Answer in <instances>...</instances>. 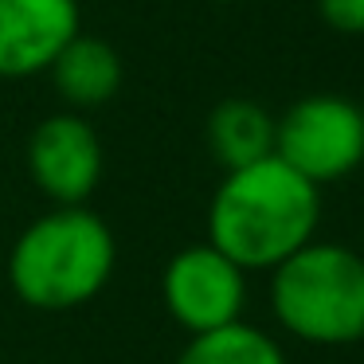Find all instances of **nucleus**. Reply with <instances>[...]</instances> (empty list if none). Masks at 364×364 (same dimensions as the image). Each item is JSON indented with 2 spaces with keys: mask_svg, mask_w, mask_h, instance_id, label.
<instances>
[{
  "mask_svg": "<svg viewBox=\"0 0 364 364\" xmlns=\"http://www.w3.org/2000/svg\"><path fill=\"white\" fill-rule=\"evenodd\" d=\"M321 223V188L298 176L286 161L262 157L223 173L208 204V243L235 267L274 270L294 251L314 243Z\"/></svg>",
  "mask_w": 364,
  "mask_h": 364,
  "instance_id": "1",
  "label": "nucleus"
},
{
  "mask_svg": "<svg viewBox=\"0 0 364 364\" xmlns=\"http://www.w3.org/2000/svg\"><path fill=\"white\" fill-rule=\"evenodd\" d=\"M118 262L114 231L90 208H51L32 220L9 255V282L32 309L63 314L95 301Z\"/></svg>",
  "mask_w": 364,
  "mask_h": 364,
  "instance_id": "2",
  "label": "nucleus"
},
{
  "mask_svg": "<svg viewBox=\"0 0 364 364\" xmlns=\"http://www.w3.org/2000/svg\"><path fill=\"white\" fill-rule=\"evenodd\" d=\"M270 314L290 337L317 348L364 341L360 251L314 239L270 270Z\"/></svg>",
  "mask_w": 364,
  "mask_h": 364,
  "instance_id": "3",
  "label": "nucleus"
},
{
  "mask_svg": "<svg viewBox=\"0 0 364 364\" xmlns=\"http://www.w3.org/2000/svg\"><path fill=\"white\" fill-rule=\"evenodd\" d=\"M274 157L309 184H333L364 165V110L341 95H306L274 118Z\"/></svg>",
  "mask_w": 364,
  "mask_h": 364,
  "instance_id": "4",
  "label": "nucleus"
},
{
  "mask_svg": "<svg viewBox=\"0 0 364 364\" xmlns=\"http://www.w3.org/2000/svg\"><path fill=\"white\" fill-rule=\"evenodd\" d=\"M165 309L188 337L243 321L247 270L235 267L212 243H192L168 259L161 274Z\"/></svg>",
  "mask_w": 364,
  "mask_h": 364,
  "instance_id": "5",
  "label": "nucleus"
},
{
  "mask_svg": "<svg viewBox=\"0 0 364 364\" xmlns=\"http://www.w3.org/2000/svg\"><path fill=\"white\" fill-rule=\"evenodd\" d=\"M102 141L82 114H51L28 137V176L55 208H79L102 181Z\"/></svg>",
  "mask_w": 364,
  "mask_h": 364,
  "instance_id": "6",
  "label": "nucleus"
},
{
  "mask_svg": "<svg viewBox=\"0 0 364 364\" xmlns=\"http://www.w3.org/2000/svg\"><path fill=\"white\" fill-rule=\"evenodd\" d=\"M79 0H0V79L43 75L79 36Z\"/></svg>",
  "mask_w": 364,
  "mask_h": 364,
  "instance_id": "7",
  "label": "nucleus"
},
{
  "mask_svg": "<svg viewBox=\"0 0 364 364\" xmlns=\"http://www.w3.org/2000/svg\"><path fill=\"white\" fill-rule=\"evenodd\" d=\"M59 98L71 110H95L106 106L122 90V55L98 36H75L55 63L48 67Z\"/></svg>",
  "mask_w": 364,
  "mask_h": 364,
  "instance_id": "8",
  "label": "nucleus"
},
{
  "mask_svg": "<svg viewBox=\"0 0 364 364\" xmlns=\"http://www.w3.org/2000/svg\"><path fill=\"white\" fill-rule=\"evenodd\" d=\"M208 149L223 165L247 168L262 157H274V118L251 98H223L212 114H208Z\"/></svg>",
  "mask_w": 364,
  "mask_h": 364,
  "instance_id": "9",
  "label": "nucleus"
},
{
  "mask_svg": "<svg viewBox=\"0 0 364 364\" xmlns=\"http://www.w3.org/2000/svg\"><path fill=\"white\" fill-rule=\"evenodd\" d=\"M173 364H286V353L259 325H223L212 333H196L181 348Z\"/></svg>",
  "mask_w": 364,
  "mask_h": 364,
  "instance_id": "10",
  "label": "nucleus"
},
{
  "mask_svg": "<svg viewBox=\"0 0 364 364\" xmlns=\"http://www.w3.org/2000/svg\"><path fill=\"white\" fill-rule=\"evenodd\" d=\"M317 16L337 36H364V0H317Z\"/></svg>",
  "mask_w": 364,
  "mask_h": 364,
  "instance_id": "11",
  "label": "nucleus"
},
{
  "mask_svg": "<svg viewBox=\"0 0 364 364\" xmlns=\"http://www.w3.org/2000/svg\"><path fill=\"white\" fill-rule=\"evenodd\" d=\"M360 259H364V239H360Z\"/></svg>",
  "mask_w": 364,
  "mask_h": 364,
  "instance_id": "12",
  "label": "nucleus"
},
{
  "mask_svg": "<svg viewBox=\"0 0 364 364\" xmlns=\"http://www.w3.org/2000/svg\"><path fill=\"white\" fill-rule=\"evenodd\" d=\"M220 4H235V0H220Z\"/></svg>",
  "mask_w": 364,
  "mask_h": 364,
  "instance_id": "13",
  "label": "nucleus"
}]
</instances>
